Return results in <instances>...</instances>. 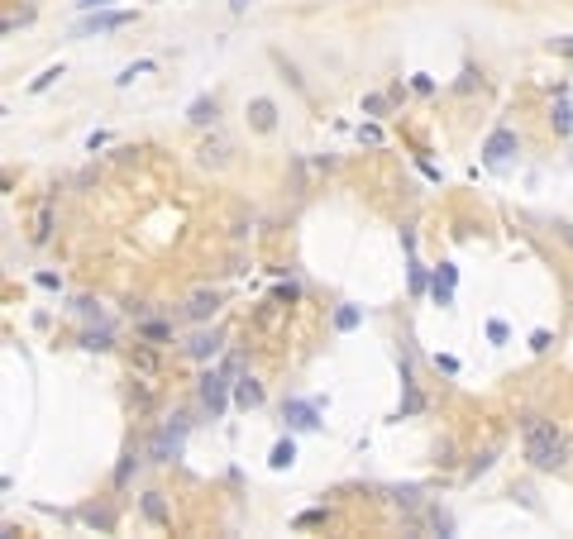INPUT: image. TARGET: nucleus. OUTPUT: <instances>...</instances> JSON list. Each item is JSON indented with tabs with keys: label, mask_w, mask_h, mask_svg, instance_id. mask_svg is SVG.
Instances as JSON below:
<instances>
[{
	"label": "nucleus",
	"mask_w": 573,
	"mask_h": 539,
	"mask_svg": "<svg viewBox=\"0 0 573 539\" xmlns=\"http://www.w3.org/2000/svg\"><path fill=\"white\" fill-rule=\"evenodd\" d=\"M363 115H387V95H363Z\"/></svg>",
	"instance_id": "aec40b11"
},
{
	"label": "nucleus",
	"mask_w": 573,
	"mask_h": 539,
	"mask_svg": "<svg viewBox=\"0 0 573 539\" xmlns=\"http://www.w3.org/2000/svg\"><path fill=\"white\" fill-rule=\"evenodd\" d=\"M129 367H134V372H143V377H153V372H158V349H153V339L129 349Z\"/></svg>",
	"instance_id": "6e6552de"
},
{
	"label": "nucleus",
	"mask_w": 573,
	"mask_h": 539,
	"mask_svg": "<svg viewBox=\"0 0 573 539\" xmlns=\"http://www.w3.org/2000/svg\"><path fill=\"white\" fill-rule=\"evenodd\" d=\"M249 115H254V125L263 129V134L277 125V105H272V100H254V105H249Z\"/></svg>",
	"instance_id": "9d476101"
},
{
	"label": "nucleus",
	"mask_w": 573,
	"mask_h": 539,
	"mask_svg": "<svg viewBox=\"0 0 573 539\" xmlns=\"http://www.w3.org/2000/svg\"><path fill=\"white\" fill-rule=\"evenodd\" d=\"M392 501H397V506H406V511H415V506H420V492H415V487H397V492H392Z\"/></svg>",
	"instance_id": "a211bd4d"
},
{
	"label": "nucleus",
	"mask_w": 573,
	"mask_h": 539,
	"mask_svg": "<svg viewBox=\"0 0 573 539\" xmlns=\"http://www.w3.org/2000/svg\"><path fill=\"white\" fill-rule=\"evenodd\" d=\"M220 344H224V339H220L215 330H201V334H196V339L187 344V358H196V363H206V358H215V353H220Z\"/></svg>",
	"instance_id": "0eeeda50"
},
{
	"label": "nucleus",
	"mask_w": 573,
	"mask_h": 539,
	"mask_svg": "<svg viewBox=\"0 0 573 539\" xmlns=\"http://www.w3.org/2000/svg\"><path fill=\"white\" fill-rule=\"evenodd\" d=\"M334 325H339V330H353V325H358V310H353V305H344V310L334 315Z\"/></svg>",
	"instance_id": "4be33fe9"
},
{
	"label": "nucleus",
	"mask_w": 573,
	"mask_h": 539,
	"mask_svg": "<svg viewBox=\"0 0 573 539\" xmlns=\"http://www.w3.org/2000/svg\"><path fill=\"white\" fill-rule=\"evenodd\" d=\"M521 439H525V459L535 463L540 473H554V468L569 463V439H564V429H559L554 420H544V415H525Z\"/></svg>",
	"instance_id": "f257e3e1"
},
{
	"label": "nucleus",
	"mask_w": 573,
	"mask_h": 539,
	"mask_svg": "<svg viewBox=\"0 0 573 539\" xmlns=\"http://www.w3.org/2000/svg\"><path fill=\"white\" fill-rule=\"evenodd\" d=\"M182 434H187V420H182V415H177V425H162L158 434H153V444H148L153 463H172L177 454H182Z\"/></svg>",
	"instance_id": "f03ea898"
},
{
	"label": "nucleus",
	"mask_w": 573,
	"mask_h": 539,
	"mask_svg": "<svg viewBox=\"0 0 573 539\" xmlns=\"http://www.w3.org/2000/svg\"><path fill=\"white\" fill-rule=\"evenodd\" d=\"M554 125H559V134H573V110H569V100H559V105H554Z\"/></svg>",
	"instance_id": "f3484780"
},
{
	"label": "nucleus",
	"mask_w": 573,
	"mask_h": 539,
	"mask_svg": "<svg viewBox=\"0 0 573 539\" xmlns=\"http://www.w3.org/2000/svg\"><path fill=\"white\" fill-rule=\"evenodd\" d=\"M210 120H215V100H206V95H201V100L191 105V125H210Z\"/></svg>",
	"instance_id": "2eb2a0df"
},
{
	"label": "nucleus",
	"mask_w": 573,
	"mask_h": 539,
	"mask_svg": "<svg viewBox=\"0 0 573 539\" xmlns=\"http://www.w3.org/2000/svg\"><path fill=\"white\" fill-rule=\"evenodd\" d=\"M286 415H291V425H301V429H316V425H320L311 401H291V406H286Z\"/></svg>",
	"instance_id": "1a4fd4ad"
},
{
	"label": "nucleus",
	"mask_w": 573,
	"mask_h": 539,
	"mask_svg": "<svg viewBox=\"0 0 573 539\" xmlns=\"http://www.w3.org/2000/svg\"><path fill=\"white\" fill-rule=\"evenodd\" d=\"M201 406L210 411V420L224 415V377L220 372H206V377H201Z\"/></svg>",
	"instance_id": "423d86ee"
},
{
	"label": "nucleus",
	"mask_w": 573,
	"mask_h": 539,
	"mask_svg": "<svg viewBox=\"0 0 573 539\" xmlns=\"http://www.w3.org/2000/svg\"><path fill=\"white\" fill-rule=\"evenodd\" d=\"M167 334H172V330L158 325V320H148V325H143V339H167Z\"/></svg>",
	"instance_id": "5701e85b"
},
{
	"label": "nucleus",
	"mask_w": 573,
	"mask_h": 539,
	"mask_svg": "<svg viewBox=\"0 0 573 539\" xmlns=\"http://www.w3.org/2000/svg\"><path fill=\"white\" fill-rule=\"evenodd\" d=\"M272 468H277V473H282V468H291V463H296V444H291V439H277V444H272Z\"/></svg>",
	"instance_id": "f8f14e48"
},
{
	"label": "nucleus",
	"mask_w": 573,
	"mask_h": 539,
	"mask_svg": "<svg viewBox=\"0 0 573 539\" xmlns=\"http://www.w3.org/2000/svg\"><path fill=\"white\" fill-rule=\"evenodd\" d=\"M81 344H86V349H110V330H100V334H86V339H81Z\"/></svg>",
	"instance_id": "412c9836"
},
{
	"label": "nucleus",
	"mask_w": 573,
	"mask_h": 539,
	"mask_svg": "<svg viewBox=\"0 0 573 539\" xmlns=\"http://www.w3.org/2000/svg\"><path fill=\"white\" fill-rule=\"evenodd\" d=\"M143 72H153V63H148V58H143V63H134V67H125V72H120L115 81H120V86H129V81H134V77H143Z\"/></svg>",
	"instance_id": "6ab92c4d"
},
{
	"label": "nucleus",
	"mask_w": 573,
	"mask_h": 539,
	"mask_svg": "<svg viewBox=\"0 0 573 539\" xmlns=\"http://www.w3.org/2000/svg\"><path fill=\"white\" fill-rule=\"evenodd\" d=\"M234 401H239V406H263V387H258L254 377H244L234 387Z\"/></svg>",
	"instance_id": "9b49d317"
},
{
	"label": "nucleus",
	"mask_w": 573,
	"mask_h": 539,
	"mask_svg": "<svg viewBox=\"0 0 573 539\" xmlns=\"http://www.w3.org/2000/svg\"><path fill=\"white\" fill-rule=\"evenodd\" d=\"M530 349H535V353L549 349V330H535V334H530Z\"/></svg>",
	"instance_id": "393cba45"
},
{
	"label": "nucleus",
	"mask_w": 573,
	"mask_h": 539,
	"mask_svg": "<svg viewBox=\"0 0 573 539\" xmlns=\"http://www.w3.org/2000/svg\"><path fill=\"white\" fill-rule=\"evenodd\" d=\"M229 5H234V10H249V5H254V0H229Z\"/></svg>",
	"instance_id": "cd10ccee"
},
{
	"label": "nucleus",
	"mask_w": 573,
	"mask_h": 539,
	"mask_svg": "<svg viewBox=\"0 0 573 539\" xmlns=\"http://www.w3.org/2000/svg\"><path fill=\"white\" fill-rule=\"evenodd\" d=\"M58 77H63V67H43V72H38V77L29 81V91H33V95H38V91H48V86H53Z\"/></svg>",
	"instance_id": "dca6fc26"
},
{
	"label": "nucleus",
	"mask_w": 573,
	"mask_h": 539,
	"mask_svg": "<svg viewBox=\"0 0 573 539\" xmlns=\"http://www.w3.org/2000/svg\"><path fill=\"white\" fill-rule=\"evenodd\" d=\"M325 520V511H306V516H296V525H320Z\"/></svg>",
	"instance_id": "a878e982"
},
{
	"label": "nucleus",
	"mask_w": 573,
	"mask_h": 539,
	"mask_svg": "<svg viewBox=\"0 0 573 539\" xmlns=\"http://www.w3.org/2000/svg\"><path fill=\"white\" fill-rule=\"evenodd\" d=\"M81 10H105V5H110V0H77Z\"/></svg>",
	"instance_id": "bb28decb"
},
{
	"label": "nucleus",
	"mask_w": 573,
	"mask_h": 539,
	"mask_svg": "<svg viewBox=\"0 0 573 539\" xmlns=\"http://www.w3.org/2000/svg\"><path fill=\"white\" fill-rule=\"evenodd\" d=\"M215 310H220V291L201 286V291H191V296H187V320H196V325H201V320H210Z\"/></svg>",
	"instance_id": "39448f33"
},
{
	"label": "nucleus",
	"mask_w": 573,
	"mask_h": 539,
	"mask_svg": "<svg viewBox=\"0 0 573 539\" xmlns=\"http://www.w3.org/2000/svg\"><path fill=\"white\" fill-rule=\"evenodd\" d=\"M125 24H134V15H129V10H105V15H96V10H91V15L81 19L77 29H81V33H115V29H125Z\"/></svg>",
	"instance_id": "7ed1b4c3"
},
{
	"label": "nucleus",
	"mask_w": 573,
	"mask_h": 539,
	"mask_svg": "<svg viewBox=\"0 0 573 539\" xmlns=\"http://www.w3.org/2000/svg\"><path fill=\"white\" fill-rule=\"evenodd\" d=\"M511 153H516V134H511V129H492V139L482 143V162H487V167H502Z\"/></svg>",
	"instance_id": "20e7f679"
},
{
	"label": "nucleus",
	"mask_w": 573,
	"mask_h": 539,
	"mask_svg": "<svg viewBox=\"0 0 573 539\" xmlns=\"http://www.w3.org/2000/svg\"><path fill=\"white\" fill-rule=\"evenodd\" d=\"M48 234H53V206L38 210V220H33V244H48Z\"/></svg>",
	"instance_id": "4468645a"
},
{
	"label": "nucleus",
	"mask_w": 573,
	"mask_h": 539,
	"mask_svg": "<svg viewBox=\"0 0 573 539\" xmlns=\"http://www.w3.org/2000/svg\"><path fill=\"white\" fill-rule=\"evenodd\" d=\"M143 516L153 525H167V501H162V492H148L143 496Z\"/></svg>",
	"instance_id": "ddd939ff"
},
{
	"label": "nucleus",
	"mask_w": 573,
	"mask_h": 539,
	"mask_svg": "<svg viewBox=\"0 0 573 539\" xmlns=\"http://www.w3.org/2000/svg\"><path fill=\"white\" fill-rule=\"evenodd\" d=\"M134 468H139V459H134V454H129V459L120 463V473H115V482H120V487H125V482H129V473H134Z\"/></svg>",
	"instance_id": "b1692460"
}]
</instances>
